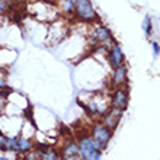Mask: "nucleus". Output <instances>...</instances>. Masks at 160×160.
<instances>
[{"instance_id":"2eb2a0df","label":"nucleus","mask_w":160,"mask_h":160,"mask_svg":"<svg viewBox=\"0 0 160 160\" xmlns=\"http://www.w3.org/2000/svg\"><path fill=\"white\" fill-rule=\"evenodd\" d=\"M25 160H42L41 152L39 150H31V152L25 153Z\"/></svg>"},{"instance_id":"f8f14e48","label":"nucleus","mask_w":160,"mask_h":160,"mask_svg":"<svg viewBox=\"0 0 160 160\" xmlns=\"http://www.w3.org/2000/svg\"><path fill=\"white\" fill-rule=\"evenodd\" d=\"M41 152V157L42 160H63L60 153L55 150V148H51V147H45L44 150H39Z\"/></svg>"},{"instance_id":"9b49d317","label":"nucleus","mask_w":160,"mask_h":160,"mask_svg":"<svg viewBox=\"0 0 160 160\" xmlns=\"http://www.w3.org/2000/svg\"><path fill=\"white\" fill-rule=\"evenodd\" d=\"M34 141L28 137H18V153H28L34 150Z\"/></svg>"},{"instance_id":"a211bd4d","label":"nucleus","mask_w":160,"mask_h":160,"mask_svg":"<svg viewBox=\"0 0 160 160\" xmlns=\"http://www.w3.org/2000/svg\"><path fill=\"white\" fill-rule=\"evenodd\" d=\"M6 137H8V135H6L3 131L0 130V148H2V146L4 144V140H6Z\"/></svg>"},{"instance_id":"1a4fd4ad","label":"nucleus","mask_w":160,"mask_h":160,"mask_svg":"<svg viewBox=\"0 0 160 160\" xmlns=\"http://www.w3.org/2000/svg\"><path fill=\"white\" fill-rule=\"evenodd\" d=\"M127 80H128V67H127V64L115 67L114 72H112V76H111V86L114 89L125 86Z\"/></svg>"},{"instance_id":"9d476101","label":"nucleus","mask_w":160,"mask_h":160,"mask_svg":"<svg viewBox=\"0 0 160 160\" xmlns=\"http://www.w3.org/2000/svg\"><path fill=\"white\" fill-rule=\"evenodd\" d=\"M76 154H79V150H77V143L74 141V140H68L67 143L63 146V148H61L60 156H61V159H67V157L76 156Z\"/></svg>"},{"instance_id":"6e6552de","label":"nucleus","mask_w":160,"mask_h":160,"mask_svg":"<svg viewBox=\"0 0 160 160\" xmlns=\"http://www.w3.org/2000/svg\"><path fill=\"white\" fill-rule=\"evenodd\" d=\"M121 118H122V111H119V109H117V108H112V106H111L109 109L102 115V124H103L105 127H108L109 130L114 131L115 128L118 127Z\"/></svg>"},{"instance_id":"aec40b11","label":"nucleus","mask_w":160,"mask_h":160,"mask_svg":"<svg viewBox=\"0 0 160 160\" xmlns=\"http://www.w3.org/2000/svg\"><path fill=\"white\" fill-rule=\"evenodd\" d=\"M9 2H10V0H9ZM13 2H22V0H13Z\"/></svg>"},{"instance_id":"6ab92c4d","label":"nucleus","mask_w":160,"mask_h":160,"mask_svg":"<svg viewBox=\"0 0 160 160\" xmlns=\"http://www.w3.org/2000/svg\"><path fill=\"white\" fill-rule=\"evenodd\" d=\"M0 160H9L8 157H0Z\"/></svg>"},{"instance_id":"20e7f679","label":"nucleus","mask_w":160,"mask_h":160,"mask_svg":"<svg viewBox=\"0 0 160 160\" xmlns=\"http://www.w3.org/2000/svg\"><path fill=\"white\" fill-rule=\"evenodd\" d=\"M109 99L105 98L102 93H92L89 99H86L84 108L92 117H102L109 109Z\"/></svg>"},{"instance_id":"4468645a","label":"nucleus","mask_w":160,"mask_h":160,"mask_svg":"<svg viewBox=\"0 0 160 160\" xmlns=\"http://www.w3.org/2000/svg\"><path fill=\"white\" fill-rule=\"evenodd\" d=\"M141 28L144 31V35L150 38L152 37V32H153V22H152V18L150 16H144L143 19V23H141Z\"/></svg>"},{"instance_id":"f3484780","label":"nucleus","mask_w":160,"mask_h":160,"mask_svg":"<svg viewBox=\"0 0 160 160\" xmlns=\"http://www.w3.org/2000/svg\"><path fill=\"white\" fill-rule=\"evenodd\" d=\"M152 48H153V55H154V57H159V54H160L159 42H157V41H153L152 42Z\"/></svg>"},{"instance_id":"423d86ee","label":"nucleus","mask_w":160,"mask_h":160,"mask_svg":"<svg viewBox=\"0 0 160 160\" xmlns=\"http://www.w3.org/2000/svg\"><path fill=\"white\" fill-rule=\"evenodd\" d=\"M128 103H130V92H128V89L125 86L115 88L109 98V105L112 108H117V109L124 112L128 108Z\"/></svg>"},{"instance_id":"0eeeda50","label":"nucleus","mask_w":160,"mask_h":160,"mask_svg":"<svg viewBox=\"0 0 160 160\" xmlns=\"http://www.w3.org/2000/svg\"><path fill=\"white\" fill-rule=\"evenodd\" d=\"M106 57H108V63H109V66L112 68L125 64V54H124L121 45H119L117 41H114L108 47V54H106Z\"/></svg>"},{"instance_id":"f257e3e1","label":"nucleus","mask_w":160,"mask_h":160,"mask_svg":"<svg viewBox=\"0 0 160 160\" xmlns=\"http://www.w3.org/2000/svg\"><path fill=\"white\" fill-rule=\"evenodd\" d=\"M112 132H114V131L109 130L108 127H105L102 122H96V124H93L89 137L92 140L93 146H95L99 152H103L106 148V146L109 144L111 138H112Z\"/></svg>"},{"instance_id":"7ed1b4c3","label":"nucleus","mask_w":160,"mask_h":160,"mask_svg":"<svg viewBox=\"0 0 160 160\" xmlns=\"http://www.w3.org/2000/svg\"><path fill=\"white\" fill-rule=\"evenodd\" d=\"M76 143H77V150H79V156L82 160H101L102 152H99L93 146L89 134L77 135Z\"/></svg>"},{"instance_id":"ddd939ff","label":"nucleus","mask_w":160,"mask_h":160,"mask_svg":"<svg viewBox=\"0 0 160 160\" xmlns=\"http://www.w3.org/2000/svg\"><path fill=\"white\" fill-rule=\"evenodd\" d=\"M60 10L66 15L73 13V8H74V0H57Z\"/></svg>"},{"instance_id":"39448f33","label":"nucleus","mask_w":160,"mask_h":160,"mask_svg":"<svg viewBox=\"0 0 160 160\" xmlns=\"http://www.w3.org/2000/svg\"><path fill=\"white\" fill-rule=\"evenodd\" d=\"M89 39H90L93 45L98 47H106V44H109V42L112 44L114 42L109 28H106L102 23H93L92 29L89 31Z\"/></svg>"},{"instance_id":"f03ea898","label":"nucleus","mask_w":160,"mask_h":160,"mask_svg":"<svg viewBox=\"0 0 160 160\" xmlns=\"http://www.w3.org/2000/svg\"><path fill=\"white\" fill-rule=\"evenodd\" d=\"M73 15L79 21L88 22V23H96L98 18H99L90 0H74Z\"/></svg>"},{"instance_id":"dca6fc26","label":"nucleus","mask_w":160,"mask_h":160,"mask_svg":"<svg viewBox=\"0 0 160 160\" xmlns=\"http://www.w3.org/2000/svg\"><path fill=\"white\" fill-rule=\"evenodd\" d=\"M9 6H10V2H9V0H0V13L6 12L9 9Z\"/></svg>"}]
</instances>
